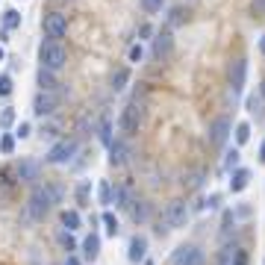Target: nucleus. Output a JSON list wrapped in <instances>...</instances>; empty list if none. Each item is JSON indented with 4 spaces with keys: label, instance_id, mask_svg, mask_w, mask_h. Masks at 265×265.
I'll return each instance as SVG.
<instances>
[{
    "label": "nucleus",
    "instance_id": "nucleus-5",
    "mask_svg": "<svg viewBox=\"0 0 265 265\" xmlns=\"http://www.w3.org/2000/svg\"><path fill=\"white\" fill-rule=\"evenodd\" d=\"M171 265H206L203 260V251L195 245H180L174 254H171Z\"/></svg>",
    "mask_w": 265,
    "mask_h": 265
},
{
    "label": "nucleus",
    "instance_id": "nucleus-14",
    "mask_svg": "<svg viewBox=\"0 0 265 265\" xmlns=\"http://www.w3.org/2000/svg\"><path fill=\"white\" fill-rule=\"evenodd\" d=\"M248 183H251V171L248 168H236L233 171V180H230V189L233 192H245Z\"/></svg>",
    "mask_w": 265,
    "mask_h": 265
},
{
    "label": "nucleus",
    "instance_id": "nucleus-23",
    "mask_svg": "<svg viewBox=\"0 0 265 265\" xmlns=\"http://www.w3.org/2000/svg\"><path fill=\"white\" fill-rule=\"evenodd\" d=\"M248 138H251V124L248 121L236 124V144H248Z\"/></svg>",
    "mask_w": 265,
    "mask_h": 265
},
{
    "label": "nucleus",
    "instance_id": "nucleus-35",
    "mask_svg": "<svg viewBox=\"0 0 265 265\" xmlns=\"http://www.w3.org/2000/svg\"><path fill=\"white\" fill-rule=\"evenodd\" d=\"M15 135H18V138H27V135H30V124H27V121H21V127L15 130Z\"/></svg>",
    "mask_w": 265,
    "mask_h": 265
},
{
    "label": "nucleus",
    "instance_id": "nucleus-31",
    "mask_svg": "<svg viewBox=\"0 0 265 265\" xmlns=\"http://www.w3.org/2000/svg\"><path fill=\"white\" fill-rule=\"evenodd\" d=\"M59 242H62V248H65V251H74V248H77V242H74V236H71V230H68V233H62V236H59Z\"/></svg>",
    "mask_w": 265,
    "mask_h": 265
},
{
    "label": "nucleus",
    "instance_id": "nucleus-32",
    "mask_svg": "<svg viewBox=\"0 0 265 265\" xmlns=\"http://www.w3.org/2000/svg\"><path fill=\"white\" fill-rule=\"evenodd\" d=\"M141 56H144L141 44H132V47H130V62H141Z\"/></svg>",
    "mask_w": 265,
    "mask_h": 265
},
{
    "label": "nucleus",
    "instance_id": "nucleus-30",
    "mask_svg": "<svg viewBox=\"0 0 265 265\" xmlns=\"http://www.w3.org/2000/svg\"><path fill=\"white\" fill-rule=\"evenodd\" d=\"M141 9L144 12H159L162 9V0H141Z\"/></svg>",
    "mask_w": 265,
    "mask_h": 265
},
{
    "label": "nucleus",
    "instance_id": "nucleus-21",
    "mask_svg": "<svg viewBox=\"0 0 265 265\" xmlns=\"http://www.w3.org/2000/svg\"><path fill=\"white\" fill-rule=\"evenodd\" d=\"M127 80H130V71H127V68H118V71H115V77H112V89H115V92H121V89L127 86Z\"/></svg>",
    "mask_w": 265,
    "mask_h": 265
},
{
    "label": "nucleus",
    "instance_id": "nucleus-34",
    "mask_svg": "<svg viewBox=\"0 0 265 265\" xmlns=\"http://www.w3.org/2000/svg\"><path fill=\"white\" fill-rule=\"evenodd\" d=\"M236 165H239V150L233 147L230 153H227V168H236Z\"/></svg>",
    "mask_w": 265,
    "mask_h": 265
},
{
    "label": "nucleus",
    "instance_id": "nucleus-11",
    "mask_svg": "<svg viewBox=\"0 0 265 265\" xmlns=\"http://www.w3.org/2000/svg\"><path fill=\"white\" fill-rule=\"evenodd\" d=\"M147 257V239L144 236H132L130 239V263H144Z\"/></svg>",
    "mask_w": 265,
    "mask_h": 265
},
{
    "label": "nucleus",
    "instance_id": "nucleus-25",
    "mask_svg": "<svg viewBox=\"0 0 265 265\" xmlns=\"http://www.w3.org/2000/svg\"><path fill=\"white\" fill-rule=\"evenodd\" d=\"M103 224H106V236H118V218L112 215V212H103Z\"/></svg>",
    "mask_w": 265,
    "mask_h": 265
},
{
    "label": "nucleus",
    "instance_id": "nucleus-8",
    "mask_svg": "<svg viewBox=\"0 0 265 265\" xmlns=\"http://www.w3.org/2000/svg\"><path fill=\"white\" fill-rule=\"evenodd\" d=\"M65 33H68V18L62 12H50V15L44 18V35L53 38V41H59Z\"/></svg>",
    "mask_w": 265,
    "mask_h": 265
},
{
    "label": "nucleus",
    "instance_id": "nucleus-16",
    "mask_svg": "<svg viewBox=\"0 0 265 265\" xmlns=\"http://www.w3.org/2000/svg\"><path fill=\"white\" fill-rule=\"evenodd\" d=\"M21 27V12L18 9H6L3 12V30L9 33V30H18Z\"/></svg>",
    "mask_w": 265,
    "mask_h": 265
},
{
    "label": "nucleus",
    "instance_id": "nucleus-27",
    "mask_svg": "<svg viewBox=\"0 0 265 265\" xmlns=\"http://www.w3.org/2000/svg\"><path fill=\"white\" fill-rule=\"evenodd\" d=\"M12 124H15V109H12V106H6V109L0 112V127H3V130H9Z\"/></svg>",
    "mask_w": 265,
    "mask_h": 265
},
{
    "label": "nucleus",
    "instance_id": "nucleus-2",
    "mask_svg": "<svg viewBox=\"0 0 265 265\" xmlns=\"http://www.w3.org/2000/svg\"><path fill=\"white\" fill-rule=\"evenodd\" d=\"M186 218H189V206L183 203V200H171L165 209H162V227L165 230H180V227H186ZM159 227V230H162Z\"/></svg>",
    "mask_w": 265,
    "mask_h": 265
},
{
    "label": "nucleus",
    "instance_id": "nucleus-43",
    "mask_svg": "<svg viewBox=\"0 0 265 265\" xmlns=\"http://www.w3.org/2000/svg\"><path fill=\"white\" fill-rule=\"evenodd\" d=\"M260 92H263V98H265V80H263V89H260Z\"/></svg>",
    "mask_w": 265,
    "mask_h": 265
},
{
    "label": "nucleus",
    "instance_id": "nucleus-7",
    "mask_svg": "<svg viewBox=\"0 0 265 265\" xmlns=\"http://www.w3.org/2000/svg\"><path fill=\"white\" fill-rule=\"evenodd\" d=\"M74 153H77V141H74V138H62V141H56V144L50 147L47 162H50V165H62V162H68Z\"/></svg>",
    "mask_w": 265,
    "mask_h": 265
},
{
    "label": "nucleus",
    "instance_id": "nucleus-19",
    "mask_svg": "<svg viewBox=\"0 0 265 265\" xmlns=\"http://www.w3.org/2000/svg\"><path fill=\"white\" fill-rule=\"evenodd\" d=\"M112 203H115V206H130V203H132L130 189H127V186H115V192H112Z\"/></svg>",
    "mask_w": 265,
    "mask_h": 265
},
{
    "label": "nucleus",
    "instance_id": "nucleus-4",
    "mask_svg": "<svg viewBox=\"0 0 265 265\" xmlns=\"http://www.w3.org/2000/svg\"><path fill=\"white\" fill-rule=\"evenodd\" d=\"M141 118H144V106L138 103V100H132L124 106V112H121V132L124 135H135L138 132V124H141Z\"/></svg>",
    "mask_w": 265,
    "mask_h": 265
},
{
    "label": "nucleus",
    "instance_id": "nucleus-20",
    "mask_svg": "<svg viewBox=\"0 0 265 265\" xmlns=\"http://www.w3.org/2000/svg\"><path fill=\"white\" fill-rule=\"evenodd\" d=\"M236 257H239V248H236V245H227V248H221V254H218V265H236Z\"/></svg>",
    "mask_w": 265,
    "mask_h": 265
},
{
    "label": "nucleus",
    "instance_id": "nucleus-42",
    "mask_svg": "<svg viewBox=\"0 0 265 265\" xmlns=\"http://www.w3.org/2000/svg\"><path fill=\"white\" fill-rule=\"evenodd\" d=\"M3 56H6V53H3V47H0V62H3Z\"/></svg>",
    "mask_w": 265,
    "mask_h": 265
},
{
    "label": "nucleus",
    "instance_id": "nucleus-6",
    "mask_svg": "<svg viewBox=\"0 0 265 265\" xmlns=\"http://www.w3.org/2000/svg\"><path fill=\"white\" fill-rule=\"evenodd\" d=\"M59 109V95L56 92H38L35 95V100H33V112L38 115V118H44V115H53Z\"/></svg>",
    "mask_w": 265,
    "mask_h": 265
},
{
    "label": "nucleus",
    "instance_id": "nucleus-1",
    "mask_svg": "<svg viewBox=\"0 0 265 265\" xmlns=\"http://www.w3.org/2000/svg\"><path fill=\"white\" fill-rule=\"evenodd\" d=\"M56 200H59V189H53V186H35L33 198H30V215H33V218L47 215Z\"/></svg>",
    "mask_w": 265,
    "mask_h": 265
},
{
    "label": "nucleus",
    "instance_id": "nucleus-39",
    "mask_svg": "<svg viewBox=\"0 0 265 265\" xmlns=\"http://www.w3.org/2000/svg\"><path fill=\"white\" fill-rule=\"evenodd\" d=\"M65 265H80V260H77V257H68V260H65Z\"/></svg>",
    "mask_w": 265,
    "mask_h": 265
},
{
    "label": "nucleus",
    "instance_id": "nucleus-10",
    "mask_svg": "<svg viewBox=\"0 0 265 265\" xmlns=\"http://www.w3.org/2000/svg\"><path fill=\"white\" fill-rule=\"evenodd\" d=\"M227 135H230V118H215L212 127H209V141L215 147H221L227 141Z\"/></svg>",
    "mask_w": 265,
    "mask_h": 265
},
{
    "label": "nucleus",
    "instance_id": "nucleus-24",
    "mask_svg": "<svg viewBox=\"0 0 265 265\" xmlns=\"http://www.w3.org/2000/svg\"><path fill=\"white\" fill-rule=\"evenodd\" d=\"M98 198H100V203H103V206H109V203H112V186H109L106 180H100V186H98Z\"/></svg>",
    "mask_w": 265,
    "mask_h": 265
},
{
    "label": "nucleus",
    "instance_id": "nucleus-41",
    "mask_svg": "<svg viewBox=\"0 0 265 265\" xmlns=\"http://www.w3.org/2000/svg\"><path fill=\"white\" fill-rule=\"evenodd\" d=\"M260 50H263V53H265V35H263V38H260Z\"/></svg>",
    "mask_w": 265,
    "mask_h": 265
},
{
    "label": "nucleus",
    "instance_id": "nucleus-29",
    "mask_svg": "<svg viewBox=\"0 0 265 265\" xmlns=\"http://www.w3.org/2000/svg\"><path fill=\"white\" fill-rule=\"evenodd\" d=\"M9 95H12V77L0 74V98H9Z\"/></svg>",
    "mask_w": 265,
    "mask_h": 265
},
{
    "label": "nucleus",
    "instance_id": "nucleus-36",
    "mask_svg": "<svg viewBox=\"0 0 265 265\" xmlns=\"http://www.w3.org/2000/svg\"><path fill=\"white\" fill-rule=\"evenodd\" d=\"M77 198H80V203H86V198H89V183H83V186L77 189Z\"/></svg>",
    "mask_w": 265,
    "mask_h": 265
},
{
    "label": "nucleus",
    "instance_id": "nucleus-40",
    "mask_svg": "<svg viewBox=\"0 0 265 265\" xmlns=\"http://www.w3.org/2000/svg\"><path fill=\"white\" fill-rule=\"evenodd\" d=\"M260 162H265V141H263V147H260Z\"/></svg>",
    "mask_w": 265,
    "mask_h": 265
},
{
    "label": "nucleus",
    "instance_id": "nucleus-38",
    "mask_svg": "<svg viewBox=\"0 0 265 265\" xmlns=\"http://www.w3.org/2000/svg\"><path fill=\"white\" fill-rule=\"evenodd\" d=\"M236 265H248V254L239 248V257H236Z\"/></svg>",
    "mask_w": 265,
    "mask_h": 265
},
{
    "label": "nucleus",
    "instance_id": "nucleus-33",
    "mask_svg": "<svg viewBox=\"0 0 265 265\" xmlns=\"http://www.w3.org/2000/svg\"><path fill=\"white\" fill-rule=\"evenodd\" d=\"M248 109H251V112H260V109H263V98L251 95V98H248Z\"/></svg>",
    "mask_w": 265,
    "mask_h": 265
},
{
    "label": "nucleus",
    "instance_id": "nucleus-28",
    "mask_svg": "<svg viewBox=\"0 0 265 265\" xmlns=\"http://www.w3.org/2000/svg\"><path fill=\"white\" fill-rule=\"evenodd\" d=\"M0 150L9 156V153L15 150V135H9V132H6V135H0Z\"/></svg>",
    "mask_w": 265,
    "mask_h": 265
},
{
    "label": "nucleus",
    "instance_id": "nucleus-13",
    "mask_svg": "<svg viewBox=\"0 0 265 265\" xmlns=\"http://www.w3.org/2000/svg\"><path fill=\"white\" fill-rule=\"evenodd\" d=\"M127 153H130V150H127L124 141H112V144H109V162H112V165H124V162H127Z\"/></svg>",
    "mask_w": 265,
    "mask_h": 265
},
{
    "label": "nucleus",
    "instance_id": "nucleus-22",
    "mask_svg": "<svg viewBox=\"0 0 265 265\" xmlns=\"http://www.w3.org/2000/svg\"><path fill=\"white\" fill-rule=\"evenodd\" d=\"M62 224H65L68 230H77L80 227V212L77 209H65L62 212Z\"/></svg>",
    "mask_w": 265,
    "mask_h": 265
},
{
    "label": "nucleus",
    "instance_id": "nucleus-18",
    "mask_svg": "<svg viewBox=\"0 0 265 265\" xmlns=\"http://www.w3.org/2000/svg\"><path fill=\"white\" fill-rule=\"evenodd\" d=\"M35 174H38V165H35V162H21V165H18V180H21V183L35 180Z\"/></svg>",
    "mask_w": 265,
    "mask_h": 265
},
{
    "label": "nucleus",
    "instance_id": "nucleus-17",
    "mask_svg": "<svg viewBox=\"0 0 265 265\" xmlns=\"http://www.w3.org/2000/svg\"><path fill=\"white\" fill-rule=\"evenodd\" d=\"M38 86H41L44 92H53V89H56V77H53L50 68H38Z\"/></svg>",
    "mask_w": 265,
    "mask_h": 265
},
{
    "label": "nucleus",
    "instance_id": "nucleus-9",
    "mask_svg": "<svg viewBox=\"0 0 265 265\" xmlns=\"http://www.w3.org/2000/svg\"><path fill=\"white\" fill-rule=\"evenodd\" d=\"M245 77H248V59H233L230 62V86L233 92H242L245 89Z\"/></svg>",
    "mask_w": 265,
    "mask_h": 265
},
{
    "label": "nucleus",
    "instance_id": "nucleus-3",
    "mask_svg": "<svg viewBox=\"0 0 265 265\" xmlns=\"http://www.w3.org/2000/svg\"><path fill=\"white\" fill-rule=\"evenodd\" d=\"M65 59H68V53H65V47H62V41L47 38V41L41 44V68L59 71V68L65 65Z\"/></svg>",
    "mask_w": 265,
    "mask_h": 265
},
{
    "label": "nucleus",
    "instance_id": "nucleus-15",
    "mask_svg": "<svg viewBox=\"0 0 265 265\" xmlns=\"http://www.w3.org/2000/svg\"><path fill=\"white\" fill-rule=\"evenodd\" d=\"M83 254H86V260H98L100 254V236L98 233H92V236H86V242H83Z\"/></svg>",
    "mask_w": 265,
    "mask_h": 265
},
{
    "label": "nucleus",
    "instance_id": "nucleus-12",
    "mask_svg": "<svg viewBox=\"0 0 265 265\" xmlns=\"http://www.w3.org/2000/svg\"><path fill=\"white\" fill-rule=\"evenodd\" d=\"M171 44H174V41H171V33L162 30V33L156 35V41H153V56H156V59H165L168 53H171Z\"/></svg>",
    "mask_w": 265,
    "mask_h": 265
},
{
    "label": "nucleus",
    "instance_id": "nucleus-26",
    "mask_svg": "<svg viewBox=\"0 0 265 265\" xmlns=\"http://www.w3.org/2000/svg\"><path fill=\"white\" fill-rule=\"evenodd\" d=\"M130 212H132V218H135V221H144V218H147V206H144L141 200H132Z\"/></svg>",
    "mask_w": 265,
    "mask_h": 265
},
{
    "label": "nucleus",
    "instance_id": "nucleus-37",
    "mask_svg": "<svg viewBox=\"0 0 265 265\" xmlns=\"http://www.w3.org/2000/svg\"><path fill=\"white\" fill-rule=\"evenodd\" d=\"M248 215H251V206H239L236 209V218H248Z\"/></svg>",
    "mask_w": 265,
    "mask_h": 265
}]
</instances>
